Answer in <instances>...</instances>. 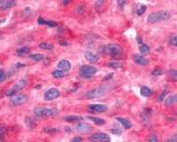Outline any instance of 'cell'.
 <instances>
[{
    "mask_svg": "<svg viewBox=\"0 0 177 142\" xmlns=\"http://www.w3.org/2000/svg\"><path fill=\"white\" fill-rule=\"evenodd\" d=\"M6 137L5 127H0V142H4Z\"/></svg>",
    "mask_w": 177,
    "mask_h": 142,
    "instance_id": "cell-28",
    "label": "cell"
},
{
    "mask_svg": "<svg viewBox=\"0 0 177 142\" xmlns=\"http://www.w3.org/2000/svg\"><path fill=\"white\" fill-rule=\"evenodd\" d=\"M60 96V92L57 88H51L47 90L44 93V100H53Z\"/></svg>",
    "mask_w": 177,
    "mask_h": 142,
    "instance_id": "cell-9",
    "label": "cell"
},
{
    "mask_svg": "<svg viewBox=\"0 0 177 142\" xmlns=\"http://www.w3.org/2000/svg\"><path fill=\"white\" fill-rule=\"evenodd\" d=\"M177 101V96L175 94L174 95H170L166 98V106H173L176 103Z\"/></svg>",
    "mask_w": 177,
    "mask_h": 142,
    "instance_id": "cell-22",
    "label": "cell"
},
{
    "mask_svg": "<svg viewBox=\"0 0 177 142\" xmlns=\"http://www.w3.org/2000/svg\"><path fill=\"white\" fill-rule=\"evenodd\" d=\"M27 80L25 79H20L19 81H17L13 86L11 88V89H9V90L6 92V96L8 97H13L14 95H16V93L18 92H20L21 90H23V89L27 86Z\"/></svg>",
    "mask_w": 177,
    "mask_h": 142,
    "instance_id": "cell-5",
    "label": "cell"
},
{
    "mask_svg": "<svg viewBox=\"0 0 177 142\" xmlns=\"http://www.w3.org/2000/svg\"><path fill=\"white\" fill-rule=\"evenodd\" d=\"M59 113V110L57 109H48V108H43V107H38L34 109V114L35 117H51L57 115Z\"/></svg>",
    "mask_w": 177,
    "mask_h": 142,
    "instance_id": "cell-3",
    "label": "cell"
},
{
    "mask_svg": "<svg viewBox=\"0 0 177 142\" xmlns=\"http://www.w3.org/2000/svg\"><path fill=\"white\" fill-rule=\"evenodd\" d=\"M149 142H159V139H158L157 135H151L148 139Z\"/></svg>",
    "mask_w": 177,
    "mask_h": 142,
    "instance_id": "cell-34",
    "label": "cell"
},
{
    "mask_svg": "<svg viewBox=\"0 0 177 142\" xmlns=\"http://www.w3.org/2000/svg\"><path fill=\"white\" fill-rule=\"evenodd\" d=\"M137 42H138V44H142L143 40H142V38H141L140 37H137Z\"/></svg>",
    "mask_w": 177,
    "mask_h": 142,
    "instance_id": "cell-39",
    "label": "cell"
},
{
    "mask_svg": "<svg viewBox=\"0 0 177 142\" xmlns=\"http://www.w3.org/2000/svg\"><path fill=\"white\" fill-rule=\"evenodd\" d=\"M171 18V13L167 11L162 10V11H158L156 13H152L147 18V21L149 23H158L169 20Z\"/></svg>",
    "mask_w": 177,
    "mask_h": 142,
    "instance_id": "cell-2",
    "label": "cell"
},
{
    "mask_svg": "<svg viewBox=\"0 0 177 142\" xmlns=\"http://www.w3.org/2000/svg\"><path fill=\"white\" fill-rule=\"evenodd\" d=\"M125 4H126L125 1H118V5H119V6H120V7H122V8H123V6H124Z\"/></svg>",
    "mask_w": 177,
    "mask_h": 142,
    "instance_id": "cell-38",
    "label": "cell"
},
{
    "mask_svg": "<svg viewBox=\"0 0 177 142\" xmlns=\"http://www.w3.org/2000/svg\"><path fill=\"white\" fill-rule=\"evenodd\" d=\"M27 101V97L24 94H18L14 95L11 98L10 100V105L13 107H18L25 104Z\"/></svg>",
    "mask_w": 177,
    "mask_h": 142,
    "instance_id": "cell-8",
    "label": "cell"
},
{
    "mask_svg": "<svg viewBox=\"0 0 177 142\" xmlns=\"http://www.w3.org/2000/svg\"><path fill=\"white\" fill-rule=\"evenodd\" d=\"M30 52V48L27 47V46H24V47H21V48H19L16 50V53L19 57H23V56H26Z\"/></svg>",
    "mask_w": 177,
    "mask_h": 142,
    "instance_id": "cell-16",
    "label": "cell"
},
{
    "mask_svg": "<svg viewBox=\"0 0 177 142\" xmlns=\"http://www.w3.org/2000/svg\"><path fill=\"white\" fill-rule=\"evenodd\" d=\"M111 132H112V133H114V134H115V135H120V134H122V130L119 129V128L112 129V130H111Z\"/></svg>",
    "mask_w": 177,
    "mask_h": 142,
    "instance_id": "cell-33",
    "label": "cell"
},
{
    "mask_svg": "<svg viewBox=\"0 0 177 142\" xmlns=\"http://www.w3.org/2000/svg\"><path fill=\"white\" fill-rule=\"evenodd\" d=\"M140 94L143 96V97H150L152 94V91L151 90L150 88H148L146 86H143L141 89H140Z\"/></svg>",
    "mask_w": 177,
    "mask_h": 142,
    "instance_id": "cell-21",
    "label": "cell"
},
{
    "mask_svg": "<svg viewBox=\"0 0 177 142\" xmlns=\"http://www.w3.org/2000/svg\"><path fill=\"white\" fill-rule=\"evenodd\" d=\"M71 142H83V139H82L81 137H80V136H76V137H74V138L72 139Z\"/></svg>",
    "mask_w": 177,
    "mask_h": 142,
    "instance_id": "cell-37",
    "label": "cell"
},
{
    "mask_svg": "<svg viewBox=\"0 0 177 142\" xmlns=\"http://www.w3.org/2000/svg\"><path fill=\"white\" fill-rule=\"evenodd\" d=\"M109 68H114V69H116V68H122V63L120 61H116V60H114V61H110L108 62V63L106 64Z\"/></svg>",
    "mask_w": 177,
    "mask_h": 142,
    "instance_id": "cell-23",
    "label": "cell"
},
{
    "mask_svg": "<svg viewBox=\"0 0 177 142\" xmlns=\"http://www.w3.org/2000/svg\"><path fill=\"white\" fill-rule=\"evenodd\" d=\"M102 52L105 55H108L114 59H118L122 56V48L117 44H108L102 49Z\"/></svg>",
    "mask_w": 177,
    "mask_h": 142,
    "instance_id": "cell-1",
    "label": "cell"
},
{
    "mask_svg": "<svg viewBox=\"0 0 177 142\" xmlns=\"http://www.w3.org/2000/svg\"><path fill=\"white\" fill-rule=\"evenodd\" d=\"M88 119L91 120L93 123H94L96 125H104V124L106 123V121L103 119V118H99V117H90V115H89V117H87Z\"/></svg>",
    "mask_w": 177,
    "mask_h": 142,
    "instance_id": "cell-20",
    "label": "cell"
},
{
    "mask_svg": "<svg viewBox=\"0 0 177 142\" xmlns=\"http://www.w3.org/2000/svg\"><path fill=\"white\" fill-rule=\"evenodd\" d=\"M146 11V6L144 5H139V7L137 8V10H136V13L138 15H142L145 13Z\"/></svg>",
    "mask_w": 177,
    "mask_h": 142,
    "instance_id": "cell-29",
    "label": "cell"
},
{
    "mask_svg": "<svg viewBox=\"0 0 177 142\" xmlns=\"http://www.w3.org/2000/svg\"><path fill=\"white\" fill-rule=\"evenodd\" d=\"M84 57L85 59L90 61V63H96V62L98 60V56L94 53L93 52H90V51H87L84 52Z\"/></svg>",
    "mask_w": 177,
    "mask_h": 142,
    "instance_id": "cell-15",
    "label": "cell"
},
{
    "mask_svg": "<svg viewBox=\"0 0 177 142\" xmlns=\"http://www.w3.org/2000/svg\"><path fill=\"white\" fill-rule=\"evenodd\" d=\"M1 35H2V33H1V32H0V38H1Z\"/></svg>",
    "mask_w": 177,
    "mask_h": 142,
    "instance_id": "cell-43",
    "label": "cell"
},
{
    "mask_svg": "<svg viewBox=\"0 0 177 142\" xmlns=\"http://www.w3.org/2000/svg\"><path fill=\"white\" fill-rule=\"evenodd\" d=\"M24 66H25V65H24L23 63H17V64H16V67H17V68H21V67H24Z\"/></svg>",
    "mask_w": 177,
    "mask_h": 142,
    "instance_id": "cell-41",
    "label": "cell"
},
{
    "mask_svg": "<svg viewBox=\"0 0 177 142\" xmlns=\"http://www.w3.org/2000/svg\"><path fill=\"white\" fill-rule=\"evenodd\" d=\"M88 109L91 112H95V113H104L106 112L108 108L106 105L103 104H92L88 107Z\"/></svg>",
    "mask_w": 177,
    "mask_h": 142,
    "instance_id": "cell-10",
    "label": "cell"
},
{
    "mask_svg": "<svg viewBox=\"0 0 177 142\" xmlns=\"http://www.w3.org/2000/svg\"><path fill=\"white\" fill-rule=\"evenodd\" d=\"M37 21H38L39 24L41 25H46L48 27H51V28H54V27H57V22L54 21H46L44 19H43V18H39L38 20H37Z\"/></svg>",
    "mask_w": 177,
    "mask_h": 142,
    "instance_id": "cell-18",
    "label": "cell"
},
{
    "mask_svg": "<svg viewBox=\"0 0 177 142\" xmlns=\"http://www.w3.org/2000/svg\"><path fill=\"white\" fill-rule=\"evenodd\" d=\"M168 75H169V76H170V79H172L173 81H176V79H177V73H176V70H174V69H171V70H169Z\"/></svg>",
    "mask_w": 177,
    "mask_h": 142,
    "instance_id": "cell-30",
    "label": "cell"
},
{
    "mask_svg": "<svg viewBox=\"0 0 177 142\" xmlns=\"http://www.w3.org/2000/svg\"><path fill=\"white\" fill-rule=\"evenodd\" d=\"M80 75L84 77V78H91L92 76H94L97 72L98 69L93 67V66H90V65H83L80 68Z\"/></svg>",
    "mask_w": 177,
    "mask_h": 142,
    "instance_id": "cell-6",
    "label": "cell"
},
{
    "mask_svg": "<svg viewBox=\"0 0 177 142\" xmlns=\"http://www.w3.org/2000/svg\"><path fill=\"white\" fill-rule=\"evenodd\" d=\"M139 50H140V52H141V55H146L148 54L149 52H150V47H149L147 44H140V47H139Z\"/></svg>",
    "mask_w": 177,
    "mask_h": 142,
    "instance_id": "cell-24",
    "label": "cell"
},
{
    "mask_svg": "<svg viewBox=\"0 0 177 142\" xmlns=\"http://www.w3.org/2000/svg\"><path fill=\"white\" fill-rule=\"evenodd\" d=\"M109 91H110L109 85H103V86H100V87L92 89V90L89 91L86 93V98L89 100L97 99V98H100L102 96L106 95Z\"/></svg>",
    "mask_w": 177,
    "mask_h": 142,
    "instance_id": "cell-4",
    "label": "cell"
},
{
    "mask_svg": "<svg viewBox=\"0 0 177 142\" xmlns=\"http://www.w3.org/2000/svg\"><path fill=\"white\" fill-rule=\"evenodd\" d=\"M89 140L90 142H111V138L106 133L99 132L90 135L89 137Z\"/></svg>",
    "mask_w": 177,
    "mask_h": 142,
    "instance_id": "cell-7",
    "label": "cell"
},
{
    "mask_svg": "<svg viewBox=\"0 0 177 142\" xmlns=\"http://www.w3.org/2000/svg\"><path fill=\"white\" fill-rule=\"evenodd\" d=\"M67 75V73L65 72V71H62V70H55L52 72V76L55 78H62L64 76H66Z\"/></svg>",
    "mask_w": 177,
    "mask_h": 142,
    "instance_id": "cell-25",
    "label": "cell"
},
{
    "mask_svg": "<svg viewBox=\"0 0 177 142\" xmlns=\"http://www.w3.org/2000/svg\"><path fill=\"white\" fill-rule=\"evenodd\" d=\"M133 59L134 61L139 66H146L149 63V60L144 56H142L141 54H135L133 56Z\"/></svg>",
    "mask_w": 177,
    "mask_h": 142,
    "instance_id": "cell-13",
    "label": "cell"
},
{
    "mask_svg": "<svg viewBox=\"0 0 177 142\" xmlns=\"http://www.w3.org/2000/svg\"><path fill=\"white\" fill-rule=\"evenodd\" d=\"M58 68H59V70H62V71H65V72H67V71L70 70V68H71V63H70V61L67 60H61L60 61H59Z\"/></svg>",
    "mask_w": 177,
    "mask_h": 142,
    "instance_id": "cell-14",
    "label": "cell"
},
{
    "mask_svg": "<svg viewBox=\"0 0 177 142\" xmlns=\"http://www.w3.org/2000/svg\"><path fill=\"white\" fill-rule=\"evenodd\" d=\"M162 70L160 68H155L153 71H152V75L153 76H160L162 75Z\"/></svg>",
    "mask_w": 177,
    "mask_h": 142,
    "instance_id": "cell-35",
    "label": "cell"
},
{
    "mask_svg": "<svg viewBox=\"0 0 177 142\" xmlns=\"http://www.w3.org/2000/svg\"><path fill=\"white\" fill-rule=\"evenodd\" d=\"M83 117H80V115H67L64 118V121H66L67 123H75V122H80L82 121Z\"/></svg>",
    "mask_w": 177,
    "mask_h": 142,
    "instance_id": "cell-17",
    "label": "cell"
},
{
    "mask_svg": "<svg viewBox=\"0 0 177 142\" xmlns=\"http://www.w3.org/2000/svg\"><path fill=\"white\" fill-rule=\"evenodd\" d=\"M113 76V74H110L109 76H106L105 78H104V81H106V80H109V79H111L110 77H112Z\"/></svg>",
    "mask_w": 177,
    "mask_h": 142,
    "instance_id": "cell-40",
    "label": "cell"
},
{
    "mask_svg": "<svg viewBox=\"0 0 177 142\" xmlns=\"http://www.w3.org/2000/svg\"><path fill=\"white\" fill-rule=\"evenodd\" d=\"M166 142H177V136H176V134H174L170 138L167 139Z\"/></svg>",
    "mask_w": 177,
    "mask_h": 142,
    "instance_id": "cell-36",
    "label": "cell"
},
{
    "mask_svg": "<svg viewBox=\"0 0 177 142\" xmlns=\"http://www.w3.org/2000/svg\"><path fill=\"white\" fill-rule=\"evenodd\" d=\"M16 5V2L13 0H0V10H8Z\"/></svg>",
    "mask_w": 177,
    "mask_h": 142,
    "instance_id": "cell-11",
    "label": "cell"
},
{
    "mask_svg": "<svg viewBox=\"0 0 177 142\" xmlns=\"http://www.w3.org/2000/svg\"><path fill=\"white\" fill-rule=\"evenodd\" d=\"M169 43H170L171 46H174V47L177 46V38H176V36H175V35L171 36L170 38H169Z\"/></svg>",
    "mask_w": 177,
    "mask_h": 142,
    "instance_id": "cell-32",
    "label": "cell"
},
{
    "mask_svg": "<svg viewBox=\"0 0 177 142\" xmlns=\"http://www.w3.org/2000/svg\"><path fill=\"white\" fill-rule=\"evenodd\" d=\"M6 77H7V76H6V73L5 72V70L0 69V84L5 82L6 80Z\"/></svg>",
    "mask_w": 177,
    "mask_h": 142,
    "instance_id": "cell-31",
    "label": "cell"
},
{
    "mask_svg": "<svg viewBox=\"0 0 177 142\" xmlns=\"http://www.w3.org/2000/svg\"><path fill=\"white\" fill-rule=\"evenodd\" d=\"M117 120L122 124V126L125 128V129H130L132 126V123L130 122L128 119L127 118H124V117H118Z\"/></svg>",
    "mask_w": 177,
    "mask_h": 142,
    "instance_id": "cell-19",
    "label": "cell"
},
{
    "mask_svg": "<svg viewBox=\"0 0 177 142\" xmlns=\"http://www.w3.org/2000/svg\"><path fill=\"white\" fill-rule=\"evenodd\" d=\"M39 47L43 50H47V51H51L53 50V46L50 43H41L39 44Z\"/></svg>",
    "mask_w": 177,
    "mask_h": 142,
    "instance_id": "cell-26",
    "label": "cell"
},
{
    "mask_svg": "<svg viewBox=\"0 0 177 142\" xmlns=\"http://www.w3.org/2000/svg\"><path fill=\"white\" fill-rule=\"evenodd\" d=\"M76 130L81 133H88L92 131V127L88 123H80L76 126Z\"/></svg>",
    "mask_w": 177,
    "mask_h": 142,
    "instance_id": "cell-12",
    "label": "cell"
},
{
    "mask_svg": "<svg viewBox=\"0 0 177 142\" xmlns=\"http://www.w3.org/2000/svg\"><path fill=\"white\" fill-rule=\"evenodd\" d=\"M29 58L35 61H41L42 60H43L44 56L41 53H34V54H30L29 55Z\"/></svg>",
    "mask_w": 177,
    "mask_h": 142,
    "instance_id": "cell-27",
    "label": "cell"
},
{
    "mask_svg": "<svg viewBox=\"0 0 177 142\" xmlns=\"http://www.w3.org/2000/svg\"><path fill=\"white\" fill-rule=\"evenodd\" d=\"M69 2L68 1H65V2H63V4H68Z\"/></svg>",
    "mask_w": 177,
    "mask_h": 142,
    "instance_id": "cell-42",
    "label": "cell"
}]
</instances>
